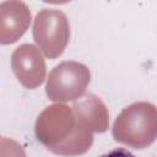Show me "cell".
I'll return each instance as SVG.
<instances>
[{"instance_id": "obj_6", "label": "cell", "mask_w": 157, "mask_h": 157, "mask_svg": "<svg viewBox=\"0 0 157 157\" xmlns=\"http://www.w3.org/2000/svg\"><path fill=\"white\" fill-rule=\"evenodd\" d=\"M31 11L22 1H4L0 4V44L17 42L28 29Z\"/></svg>"}, {"instance_id": "obj_3", "label": "cell", "mask_w": 157, "mask_h": 157, "mask_svg": "<svg viewBox=\"0 0 157 157\" xmlns=\"http://www.w3.org/2000/svg\"><path fill=\"white\" fill-rule=\"evenodd\" d=\"M91 81L90 69L78 61H63L48 76L45 92L53 102H70L81 98Z\"/></svg>"}, {"instance_id": "obj_10", "label": "cell", "mask_w": 157, "mask_h": 157, "mask_svg": "<svg viewBox=\"0 0 157 157\" xmlns=\"http://www.w3.org/2000/svg\"><path fill=\"white\" fill-rule=\"evenodd\" d=\"M101 157H135V156L130 151H128L126 148L118 147V148H114V150L109 151L108 153L102 155Z\"/></svg>"}, {"instance_id": "obj_9", "label": "cell", "mask_w": 157, "mask_h": 157, "mask_svg": "<svg viewBox=\"0 0 157 157\" xmlns=\"http://www.w3.org/2000/svg\"><path fill=\"white\" fill-rule=\"evenodd\" d=\"M0 157H26L25 150L15 140L0 137Z\"/></svg>"}, {"instance_id": "obj_7", "label": "cell", "mask_w": 157, "mask_h": 157, "mask_svg": "<svg viewBox=\"0 0 157 157\" xmlns=\"http://www.w3.org/2000/svg\"><path fill=\"white\" fill-rule=\"evenodd\" d=\"M75 121L91 132H104L109 125V113L105 104L93 93L86 94L71 107Z\"/></svg>"}, {"instance_id": "obj_4", "label": "cell", "mask_w": 157, "mask_h": 157, "mask_svg": "<svg viewBox=\"0 0 157 157\" xmlns=\"http://www.w3.org/2000/svg\"><path fill=\"white\" fill-rule=\"evenodd\" d=\"M75 128V117L67 105L53 104L47 107L37 118L36 136L47 148L63 142Z\"/></svg>"}, {"instance_id": "obj_5", "label": "cell", "mask_w": 157, "mask_h": 157, "mask_svg": "<svg viewBox=\"0 0 157 157\" xmlns=\"http://www.w3.org/2000/svg\"><path fill=\"white\" fill-rule=\"evenodd\" d=\"M11 67L17 80L26 88L33 90L40 86L45 78V61L37 47L21 44L11 55Z\"/></svg>"}, {"instance_id": "obj_8", "label": "cell", "mask_w": 157, "mask_h": 157, "mask_svg": "<svg viewBox=\"0 0 157 157\" xmlns=\"http://www.w3.org/2000/svg\"><path fill=\"white\" fill-rule=\"evenodd\" d=\"M92 142H93L92 132L75 121V128L72 132L63 142L48 150L60 156H78L87 152Z\"/></svg>"}, {"instance_id": "obj_1", "label": "cell", "mask_w": 157, "mask_h": 157, "mask_svg": "<svg viewBox=\"0 0 157 157\" xmlns=\"http://www.w3.org/2000/svg\"><path fill=\"white\" fill-rule=\"evenodd\" d=\"M112 134L117 141L134 148L150 146L157 136L156 107L148 102L128 105L117 117Z\"/></svg>"}, {"instance_id": "obj_2", "label": "cell", "mask_w": 157, "mask_h": 157, "mask_svg": "<svg viewBox=\"0 0 157 157\" xmlns=\"http://www.w3.org/2000/svg\"><path fill=\"white\" fill-rule=\"evenodd\" d=\"M33 38L47 58L60 56L70 39V25L66 15L56 9H42L33 22Z\"/></svg>"}]
</instances>
